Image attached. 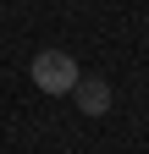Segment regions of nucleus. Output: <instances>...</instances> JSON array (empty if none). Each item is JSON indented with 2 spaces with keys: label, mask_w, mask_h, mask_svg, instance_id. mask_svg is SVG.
I'll return each instance as SVG.
<instances>
[{
  "label": "nucleus",
  "mask_w": 149,
  "mask_h": 154,
  "mask_svg": "<svg viewBox=\"0 0 149 154\" xmlns=\"http://www.w3.org/2000/svg\"><path fill=\"white\" fill-rule=\"evenodd\" d=\"M28 72H33V88H39V94H55V99H66V94L78 88V77H83L66 50H39Z\"/></svg>",
  "instance_id": "nucleus-1"
},
{
  "label": "nucleus",
  "mask_w": 149,
  "mask_h": 154,
  "mask_svg": "<svg viewBox=\"0 0 149 154\" xmlns=\"http://www.w3.org/2000/svg\"><path fill=\"white\" fill-rule=\"evenodd\" d=\"M72 99H78L83 116H105V110H110V83H105V77H78Z\"/></svg>",
  "instance_id": "nucleus-2"
}]
</instances>
